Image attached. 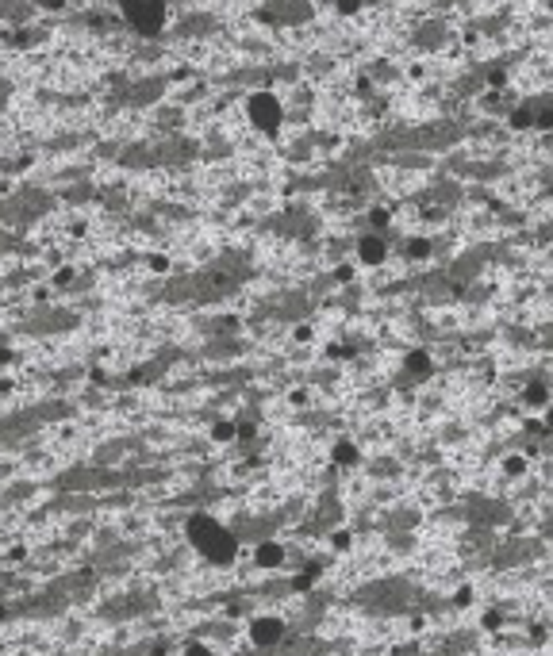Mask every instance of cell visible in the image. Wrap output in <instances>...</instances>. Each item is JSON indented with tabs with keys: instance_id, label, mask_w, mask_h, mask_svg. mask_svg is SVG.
<instances>
[{
	"instance_id": "cell-4",
	"label": "cell",
	"mask_w": 553,
	"mask_h": 656,
	"mask_svg": "<svg viewBox=\"0 0 553 656\" xmlns=\"http://www.w3.org/2000/svg\"><path fill=\"white\" fill-rule=\"evenodd\" d=\"M277 637H281V622H277V618H262V622H254V641L273 645Z\"/></svg>"
},
{
	"instance_id": "cell-5",
	"label": "cell",
	"mask_w": 553,
	"mask_h": 656,
	"mask_svg": "<svg viewBox=\"0 0 553 656\" xmlns=\"http://www.w3.org/2000/svg\"><path fill=\"white\" fill-rule=\"evenodd\" d=\"M465 603H473V588H461V591H457V607H465Z\"/></svg>"
},
{
	"instance_id": "cell-2",
	"label": "cell",
	"mask_w": 553,
	"mask_h": 656,
	"mask_svg": "<svg viewBox=\"0 0 553 656\" xmlns=\"http://www.w3.org/2000/svg\"><path fill=\"white\" fill-rule=\"evenodd\" d=\"M246 116H250V123L258 127V131H269L273 135V131L281 127V119H284V108L273 92H254L250 104H246Z\"/></svg>"
},
{
	"instance_id": "cell-6",
	"label": "cell",
	"mask_w": 553,
	"mask_h": 656,
	"mask_svg": "<svg viewBox=\"0 0 553 656\" xmlns=\"http://www.w3.org/2000/svg\"><path fill=\"white\" fill-rule=\"evenodd\" d=\"M184 656H208V648H188Z\"/></svg>"
},
{
	"instance_id": "cell-1",
	"label": "cell",
	"mask_w": 553,
	"mask_h": 656,
	"mask_svg": "<svg viewBox=\"0 0 553 656\" xmlns=\"http://www.w3.org/2000/svg\"><path fill=\"white\" fill-rule=\"evenodd\" d=\"M119 12L143 35H158L165 23V0H119Z\"/></svg>"
},
{
	"instance_id": "cell-3",
	"label": "cell",
	"mask_w": 553,
	"mask_h": 656,
	"mask_svg": "<svg viewBox=\"0 0 553 656\" xmlns=\"http://www.w3.org/2000/svg\"><path fill=\"white\" fill-rule=\"evenodd\" d=\"M358 257L365 261V265H380V261L389 257V246H384V238L380 234H365L358 246Z\"/></svg>"
}]
</instances>
